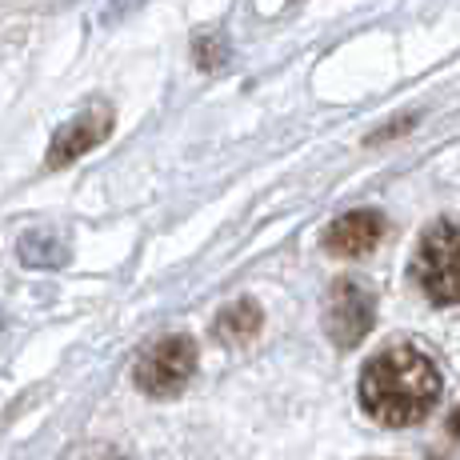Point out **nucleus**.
<instances>
[{
  "instance_id": "1",
  "label": "nucleus",
  "mask_w": 460,
  "mask_h": 460,
  "mask_svg": "<svg viewBox=\"0 0 460 460\" xmlns=\"http://www.w3.org/2000/svg\"><path fill=\"white\" fill-rule=\"evenodd\" d=\"M440 396V368L412 344H388L360 368V404L388 429L424 420Z\"/></svg>"
},
{
  "instance_id": "2",
  "label": "nucleus",
  "mask_w": 460,
  "mask_h": 460,
  "mask_svg": "<svg viewBox=\"0 0 460 460\" xmlns=\"http://www.w3.org/2000/svg\"><path fill=\"white\" fill-rule=\"evenodd\" d=\"M412 280L432 305H460V225L440 220L420 236L412 256Z\"/></svg>"
},
{
  "instance_id": "3",
  "label": "nucleus",
  "mask_w": 460,
  "mask_h": 460,
  "mask_svg": "<svg viewBox=\"0 0 460 460\" xmlns=\"http://www.w3.org/2000/svg\"><path fill=\"white\" fill-rule=\"evenodd\" d=\"M192 373H197V341L172 332V336H161L153 349H145V357L132 368V380H137V388L145 396L168 401V396L184 393Z\"/></svg>"
},
{
  "instance_id": "4",
  "label": "nucleus",
  "mask_w": 460,
  "mask_h": 460,
  "mask_svg": "<svg viewBox=\"0 0 460 460\" xmlns=\"http://www.w3.org/2000/svg\"><path fill=\"white\" fill-rule=\"evenodd\" d=\"M376 321V300L360 280H336L329 300H324V329H329L332 344L352 349L368 336Z\"/></svg>"
},
{
  "instance_id": "5",
  "label": "nucleus",
  "mask_w": 460,
  "mask_h": 460,
  "mask_svg": "<svg viewBox=\"0 0 460 460\" xmlns=\"http://www.w3.org/2000/svg\"><path fill=\"white\" fill-rule=\"evenodd\" d=\"M109 132H112V109L109 104H93V109L81 112V117H73L65 128L57 132V137H52L44 164L49 168H68L73 161H81L88 148L101 145Z\"/></svg>"
},
{
  "instance_id": "6",
  "label": "nucleus",
  "mask_w": 460,
  "mask_h": 460,
  "mask_svg": "<svg viewBox=\"0 0 460 460\" xmlns=\"http://www.w3.org/2000/svg\"><path fill=\"white\" fill-rule=\"evenodd\" d=\"M385 241V217L376 208H352L324 228V249L332 256H368Z\"/></svg>"
},
{
  "instance_id": "7",
  "label": "nucleus",
  "mask_w": 460,
  "mask_h": 460,
  "mask_svg": "<svg viewBox=\"0 0 460 460\" xmlns=\"http://www.w3.org/2000/svg\"><path fill=\"white\" fill-rule=\"evenodd\" d=\"M264 324V313L256 300H233L228 308H220L217 321H212V336H217L220 344H249L256 332H261Z\"/></svg>"
},
{
  "instance_id": "8",
  "label": "nucleus",
  "mask_w": 460,
  "mask_h": 460,
  "mask_svg": "<svg viewBox=\"0 0 460 460\" xmlns=\"http://www.w3.org/2000/svg\"><path fill=\"white\" fill-rule=\"evenodd\" d=\"M448 432H453V437L460 440V404L453 409V417H448Z\"/></svg>"
}]
</instances>
